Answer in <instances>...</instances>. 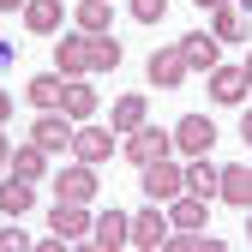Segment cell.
<instances>
[{"instance_id":"obj_29","label":"cell","mask_w":252,"mask_h":252,"mask_svg":"<svg viewBox=\"0 0 252 252\" xmlns=\"http://www.w3.org/2000/svg\"><path fill=\"white\" fill-rule=\"evenodd\" d=\"M198 12H222V6H234V0H192Z\"/></svg>"},{"instance_id":"obj_16","label":"cell","mask_w":252,"mask_h":252,"mask_svg":"<svg viewBox=\"0 0 252 252\" xmlns=\"http://www.w3.org/2000/svg\"><path fill=\"white\" fill-rule=\"evenodd\" d=\"M60 96H66V72H36L24 84V102L30 108H60Z\"/></svg>"},{"instance_id":"obj_3","label":"cell","mask_w":252,"mask_h":252,"mask_svg":"<svg viewBox=\"0 0 252 252\" xmlns=\"http://www.w3.org/2000/svg\"><path fill=\"white\" fill-rule=\"evenodd\" d=\"M120 156H126V162H138V168H144V162H162V156H174V132H162V126L144 120L138 132L120 138Z\"/></svg>"},{"instance_id":"obj_30","label":"cell","mask_w":252,"mask_h":252,"mask_svg":"<svg viewBox=\"0 0 252 252\" xmlns=\"http://www.w3.org/2000/svg\"><path fill=\"white\" fill-rule=\"evenodd\" d=\"M0 168H12V138L0 132Z\"/></svg>"},{"instance_id":"obj_25","label":"cell","mask_w":252,"mask_h":252,"mask_svg":"<svg viewBox=\"0 0 252 252\" xmlns=\"http://www.w3.org/2000/svg\"><path fill=\"white\" fill-rule=\"evenodd\" d=\"M144 120H150V102H144V96H120V102H114V132H120V138L138 132Z\"/></svg>"},{"instance_id":"obj_36","label":"cell","mask_w":252,"mask_h":252,"mask_svg":"<svg viewBox=\"0 0 252 252\" xmlns=\"http://www.w3.org/2000/svg\"><path fill=\"white\" fill-rule=\"evenodd\" d=\"M246 240H252V210H246Z\"/></svg>"},{"instance_id":"obj_23","label":"cell","mask_w":252,"mask_h":252,"mask_svg":"<svg viewBox=\"0 0 252 252\" xmlns=\"http://www.w3.org/2000/svg\"><path fill=\"white\" fill-rule=\"evenodd\" d=\"M162 246H168V252H222V240L204 234V228H168Z\"/></svg>"},{"instance_id":"obj_27","label":"cell","mask_w":252,"mask_h":252,"mask_svg":"<svg viewBox=\"0 0 252 252\" xmlns=\"http://www.w3.org/2000/svg\"><path fill=\"white\" fill-rule=\"evenodd\" d=\"M30 246H36V240H30V234H24V222L12 216V228H0V252H30Z\"/></svg>"},{"instance_id":"obj_17","label":"cell","mask_w":252,"mask_h":252,"mask_svg":"<svg viewBox=\"0 0 252 252\" xmlns=\"http://www.w3.org/2000/svg\"><path fill=\"white\" fill-rule=\"evenodd\" d=\"M168 222H174V228H204V222H210V198H198V192L168 198Z\"/></svg>"},{"instance_id":"obj_8","label":"cell","mask_w":252,"mask_h":252,"mask_svg":"<svg viewBox=\"0 0 252 252\" xmlns=\"http://www.w3.org/2000/svg\"><path fill=\"white\" fill-rule=\"evenodd\" d=\"M54 72H66V78H84L90 72V36H84V30L54 36Z\"/></svg>"},{"instance_id":"obj_24","label":"cell","mask_w":252,"mask_h":252,"mask_svg":"<svg viewBox=\"0 0 252 252\" xmlns=\"http://www.w3.org/2000/svg\"><path fill=\"white\" fill-rule=\"evenodd\" d=\"M78 30H84V36H102V30L114 24V6H108V0H78Z\"/></svg>"},{"instance_id":"obj_19","label":"cell","mask_w":252,"mask_h":252,"mask_svg":"<svg viewBox=\"0 0 252 252\" xmlns=\"http://www.w3.org/2000/svg\"><path fill=\"white\" fill-rule=\"evenodd\" d=\"M0 210H6V216L36 210V180H18V174H6V180H0Z\"/></svg>"},{"instance_id":"obj_2","label":"cell","mask_w":252,"mask_h":252,"mask_svg":"<svg viewBox=\"0 0 252 252\" xmlns=\"http://www.w3.org/2000/svg\"><path fill=\"white\" fill-rule=\"evenodd\" d=\"M138 186H144L150 204H168V198L186 192V162H168V156H162V162H144L138 168Z\"/></svg>"},{"instance_id":"obj_15","label":"cell","mask_w":252,"mask_h":252,"mask_svg":"<svg viewBox=\"0 0 252 252\" xmlns=\"http://www.w3.org/2000/svg\"><path fill=\"white\" fill-rule=\"evenodd\" d=\"M186 192L216 198V192H222V162H210V156H186Z\"/></svg>"},{"instance_id":"obj_11","label":"cell","mask_w":252,"mask_h":252,"mask_svg":"<svg viewBox=\"0 0 252 252\" xmlns=\"http://www.w3.org/2000/svg\"><path fill=\"white\" fill-rule=\"evenodd\" d=\"M246 96H252V78H246V66H216V72H210V102L240 108Z\"/></svg>"},{"instance_id":"obj_5","label":"cell","mask_w":252,"mask_h":252,"mask_svg":"<svg viewBox=\"0 0 252 252\" xmlns=\"http://www.w3.org/2000/svg\"><path fill=\"white\" fill-rule=\"evenodd\" d=\"M174 150H180V156H210V150H216V120H210V114H180Z\"/></svg>"},{"instance_id":"obj_14","label":"cell","mask_w":252,"mask_h":252,"mask_svg":"<svg viewBox=\"0 0 252 252\" xmlns=\"http://www.w3.org/2000/svg\"><path fill=\"white\" fill-rule=\"evenodd\" d=\"M168 204L162 210H132V246H144V252H156V246H162L168 240Z\"/></svg>"},{"instance_id":"obj_9","label":"cell","mask_w":252,"mask_h":252,"mask_svg":"<svg viewBox=\"0 0 252 252\" xmlns=\"http://www.w3.org/2000/svg\"><path fill=\"white\" fill-rule=\"evenodd\" d=\"M48 222H54V234H66V240H90V222H96V210H90V204H72V198H54Z\"/></svg>"},{"instance_id":"obj_18","label":"cell","mask_w":252,"mask_h":252,"mask_svg":"<svg viewBox=\"0 0 252 252\" xmlns=\"http://www.w3.org/2000/svg\"><path fill=\"white\" fill-rule=\"evenodd\" d=\"M216 198L252 210V162H228V168H222V192H216Z\"/></svg>"},{"instance_id":"obj_20","label":"cell","mask_w":252,"mask_h":252,"mask_svg":"<svg viewBox=\"0 0 252 252\" xmlns=\"http://www.w3.org/2000/svg\"><path fill=\"white\" fill-rule=\"evenodd\" d=\"M210 36L228 48V42H246V36H252V24H246L240 6H222V12H210Z\"/></svg>"},{"instance_id":"obj_28","label":"cell","mask_w":252,"mask_h":252,"mask_svg":"<svg viewBox=\"0 0 252 252\" xmlns=\"http://www.w3.org/2000/svg\"><path fill=\"white\" fill-rule=\"evenodd\" d=\"M132 6V18L138 24H156V18H168V0H126Z\"/></svg>"},{"instance_id":"obj_31","label":"cell","mask_w":252,"mask_h":252,"mask_svg":"<svg viewBox=\"0 0 252 252\" xmlns=\"http://www.w3.org/2000/svg\"><path fill=\"white\" fill-rule=\"evenodd\" d=\"M240 138H246V150H252V114H240Z\"/></svg>"},{"instance_id":"obj_12","label":"cell","mask_w":252,"mask_h":252,"mask_svg":"<svg viewBox=\"0 0 252 252\" xmlns=\"http://www.w3.org/2000/svg\"><path fill=\"white\" fill-rule=\"evenodd\" d=\"M24 30L30 36H60V24H66V0H24Z\"/></svg>"},{"instance_id":"obj_32","label":"cell","mask_w":252,"mask_h":252,"mask_svg":"<svg viewBox=\"0 0 252 252\" xmlns=\"http://www.w3.org/2000/svg\"><path fill=\"white\" fill-rule=\"evenodd\" d=\"M6 114H12V96H6V90H0V126H6Z\"/></svg>"},{"instance_id":"obj_34","label":"cell","mask_w":252,"mask_h":252,"mask_svg":"<svg viewBox=\"0 0 252 252\" xmlns=\"http://www.w3.org/2000/svg\"><path fill=\"white\" fill-rule=\"evenodd\" d=\"M0 12H24V0H0Z\"/></svg>"},{"instance_id":"obj_13","label":"cell","mask_w":252,"mask_h":252,"mask_svg":"<svg viewBox=\"0 0 252 252\" xmlns=\"http://www.w3.org/2000/svg\"><path fill=\"white\" fill-rule=\"evenodd\" d=\"M126 240H132V216H126V210H96V222H90V246L114 252V246H126Z\"/></svg>"},{"instance_id":"obj_22","label":"cell","mask_w":252,"mask_h":252,"mask_svg":"<svg viewBox=\"0 0 252 252\" xmlns=\"http://www.w3.org/2000/svg\"><path fill=\"white\" fill-rule=\"evenodd\" d=\"M60 114H72V120L96 114V90H90V78H66V96H60Z\"/></svg>"},{"instance_id":"obj_33","label":"cell","mask_w":252,"mask_h":252,"mask_svg":"<svg viewBox=\"0 0 252 252\" xmlns=\"http://www.w3.org/2000/svg\"><path fill=\"white\" fill-rule=\"evenodd\" d=\"M0 66H12V42H0Z\"/></svg>"},{"instance_id":"obj_4","label":"cell","mask_w":252,"mask_h":252,"mask_svg":"<svg viewBox=\"0 0 252 252\" xmlns=\"http://www.w3.org/2000/svg\"><path fill=\"white\" fill-rule=\"evenodd\" d=\"M72 132H78V120H72V114H60V108H42L36 126H30V138H36L48 156H72Z\"/></svg>"},{"instance_id":"obj_26","label":"cell","mask_w":252,"mask_h":252,"mask_svg":"<svg viewBox=\"0 0 252 252\" xmlns=\"http://www.w3.org/2000/svg\"><path fill=\"white\" fill-rule=\"evenodd\" d=\"M120 66V36H90V72H114Z\"/></svg>"},{"instance_id":"obj_1","label":"cell","mask_w":252,"mask_h":252,"mask_svg":"<svg viewBox=\"0 0 252 252\" xmlns=\"http://www.w3.org/2000/svg\"><path fill=\"white\" fill-rule=\"evenodd\" d=\"M96 192H102V174H96V162H78V156H66V162L54 168V198L96 204Z\"/></svg>"},{"instance_id":"obj_7","label":"cell","mask_w":252,"mask_h":252,"mask_svg":"<svg viewBox=\"0 0 252 252\" xmlns=\"http://www.w3.org/2000/svg\"><path fill=\"white\" fill-rule=\"evenodd\" d=\"M114 150H120L114 126H78V132H72V156H78V162H108Z\"/></svg>"},{"instance_id":"obj_35","label":"cell","mask_w":252,"mask_h":252,"mask_svg":"<svg viewBox=\"0 0 252 252\" xmlns=\"http://www.w3.org/2000/svg\"><path fill=\"white\" fill-rule=\"evenodd\" d=\"M240 66H246V78H252V54H246V60H240Z\"/></svg>"},{"instance_id":"obj_21","label":"cell","mask_w":252,"mask_h":252,"mask_svg":"<svg viewBox=\"0 0 252 252\" xmlns=\"http://www.w3.org/2000/svg\"><path fill=\"white\" fill-rule=\"evenodd\" d=\"M12 174H18V180H48V150H42L36 138L18 144V150H12Z\"/></svg>"},{"instance_id":"obj_6","label":"cell","mask_w":252,"mask_h":252,"mask_svg":"<svg viewBox=\"0 0 252 252\" xmlns=\"http://www.w3.org/2000/svg\"><path fill=\"white\" fill-rule=\"evenodd\" d=\"M174 48L186 54V72H204V78H210L216 66H222V42H216L210 30H192V36H180Z\"/></svg>"},{"instance_id":"obj_10","label":"cell","mask_w":252,"mask_h":252,"mask_svg":"<svg viewBox=\"0 0 252 252\" xmlns=\"http://www.w3.org/2000/svg\"><path fill=\"white\" fill-rule=\"evenodd\" d=\"M144 78H150L156 90H180V84H186V54H180V48H156V54L144 60Z\"/></svg>"}]
</instances>
